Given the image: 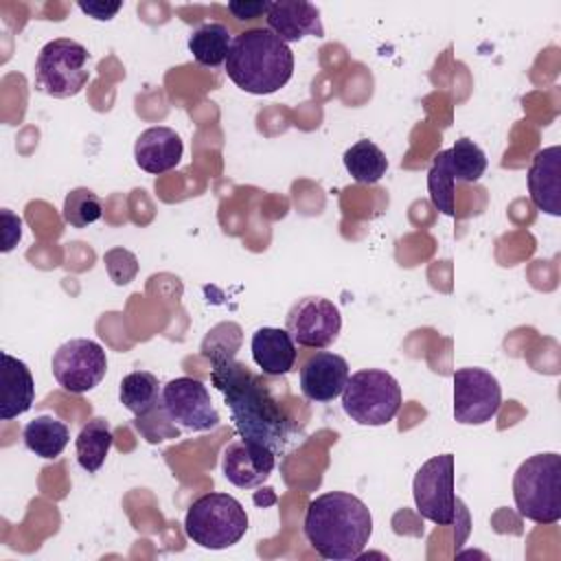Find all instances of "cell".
<instances>
[{
    "instance_id": "29",
    "label": "cell",
    "mask_w": 561,
    "mask_h": 561,
    "mask_svg": "<svg viewBox=\"0 0 561 561\" xmlns=\"http://www.w3.org/2000/svg\"><path fill=\"white\" fill-rule=\"evenodd\" d=\"M103 263H105V270L110 274V278L116 283V285H127L134 280V276L138 274V261L136 256L125 250V248H112L103 254Z\"/></svg>"
},
{
    "instance_id": "23",
    "label": "cell",
    "mask_w": 561,
    "mask_h": 561,
    "mask_svg": "<svg viewBox=\"0 0 561 561\" xmlns=\"http://www.w3.org/2000/svg\"><path fill=\"white\" fill-rule=\"evenodd\" d=\"M230 46H232V35L228 26L219 22H206L188 35V50L193 59L208 68H217L226 64Z\"/></svg>"
},
{
    "instance_id": "30",
    "label": "cell",
    "mask_w": 561,
    "mask_h": 561,
    "mask_svg": "<svg viewBox=\"0 0 561 561\" xmlns=\"http://www.w3.org/2000/svg\"><path fill=\"white\" fill-rule=\"evenodd\" d=\"M0 217H2V252H11L22 239V219L9 208H2Z\"/></svg>"
},
{
    "instance_id": "11",
    "label": "cell",
    "mask_w": 561,
    "mask_h": 561,
    "mask_svg": "<svg viewBox=\"0 0 561 561\" xmlns=\"http://www.w3.org/2000/svg\"><path fill=\"white\" fill-rule=\"evenodd\" d=\"M285 329L298 346L322 351L337 340L342 316L331 300L322 296H305L289 307Z\"/></svg>"
},
{
    "instance_id": "27",
    "label": "cell",
    "mask_w": 561,
    "mask_h": 561,
    "mask_svg": "<svg viewBox=\"0 0 561 561\" xmlns=\"http://www.w3.org/2000/svg\"><path fill=\"white\" fill-rule=\"evenodd\" d=\"M61 217L72 228H88L90 224H94L103 217L101 197L92 188H85V186L72 188L64 199Z\"/></svg>"
},
{
    "instance_id": "17",
    "label": "cell",
    "mask_w": 561,
    "mask_h": 561,
    "mask_svg": "<svg viewBox=\"0 0 561 561\" xmlns=\"http://www.w3.org/2000/svg\"><path fill=\"white\" fill-rule=\"evenodd\" d=\"M182 153H184L182 138L175 134V129L164 125L145 129L134 142L136 164L151 175H160L175 169L182 160Z\"/></svg>"
},
{
    "instance_id": "14",
    "label": "cell",
    "mask_w": 561,
    "mask_h": 561,
    "mask_svg": "<svg viewBox=\"0 0 561 561\" xmlns=\"http://www.w3.org/2000/svg\"><path fill=\"white\" fill-rule=\"evenodd\" d=\"M348 362L329 351L311 353L300 368V392L316 403L333 401L348 381Z\"/></svg>"
},
{
    "instance_id": "19",
    "label": "cell",
    "mask_w": 561,
    "mask_h": 561,
    "mask_svg": "<svg viewBox=\"0 0 561 561\" xmlns=\"http://www.w3.org/2000/svg\"><path fill=\"white\" fill-rule=\"evenodd\" d=\"M35 401V381L28 366L2 353V399H0V419L11 421L31 410Z\"/></svg>"
},
{
    "instance_id": "10",
    "label": "cell",
    "mask_w": 561,
    "mask_h": 561,
    "mask_svg": "<svg viewBox=\"0 0 561 561\" xmlns=\"http://www.w3.org/2000/svg\"><path fill=\"white\" fill-rule=\"evenodd\" d=\"M454 419L460 425H484L502 405V386L484 368H456L454 375Z\"/></svg>"
},
{
    "instance_id": "31",
    "label": "cell",
    "mask_w": 561,
    "mask_h": 561,
    "mask_svg": "<svg viewBox=\"0 0 561 561\" xmlns=\"http://www.w3.org/2000/svg\"><path fill=\"white\" fill-rule=\"evenodd\" d=\"M270 2L265 0H232L228 2V11L237 18V20H254L263 13H267Z\"/></svg>"
},
{
    "instance_id": "24",
    "label": "cell",
    "mask_w": 561,
    "mask_h": 561,
    "mask_svg": "<svg viewBox=\"0 0 561 561\" xmlns=\"http://www.w3.org/2000/svg\"><path fill=\"white\" fill-rule=\"evenodd\" d=\"M344 169L357 184H377L388 171L386 153L368 138L351 145L342 156Z\"/></svg>"
},
{
    "instance_id": "2",
    "label": "cell",
    "mask_w": 561,
    "mask_h": 561,
    "mask_svg": "<svg viewBox=\"0 0 561 561\" xmlns=\"http://www.w3.org/2000/svg\"><path fill=\"white\" fill-rule=\"evenodd\" d=\"M302 533L322 559L351 561L364 552L373 535V515L359 497L329 491L309 502Z\"/></svg>"
},
{
    "instance_id": "6",
    "label": "cell",
    "mask_w": 561,
    "mask_h": 561,
    "mask_svg": "<svg viewBox=\"0 0 561 561\" xmlns=\"http://www.w3.org/2000/svg\"><path fill=\"white\" fill-rule=\"evenodd\" d=\"M399 381L379 368H362L348 375L342 390V410L357 425L379 427L390 423L401 408Z\"/></svg>"
},
{
    "instance_id": "22",
    "label": "cell",
    "mask_w": 561,
    "mask_h": 561,
    "mask_svg": "<svg viewBox=\"0 0 561 561\" xmlns=\"http://www.w3.org/2000/svg\"><path fill=\"white\" fill-rule=\"evenodd\" d=\"M112 427L110 421L103 416H94L92 421H88L77 438H75V451H77V462L83 471L88 473H96L112 447Z\"/></svg>"
},
{
    "instance_id": "15",
    "label": "cell",
    "mask_w": 561,
    "mask_h": 561,
    "mask_svg": "<svg viewBox=\"0 0 561 561\" xmlns=\"http://www.w3.org/2000/svg\"><path fill=\"white\" fill-rule=\"evenodd\" d=\"M265 20H267V28L285 44L298 42L302 37H318V39L324 37L320 9L305 0L270 2Z\"/></svg>"
},
{
    "instance_id": "12",
    "label": "cell",
    "mask_w": 561,
    "mask_h": 561,
    "mask_svg": "<svg viewBox=\"0 0 561 561\" xmlns=\"http://www.w3.org/2000/svg\"><path fill=\"white\" fill-rule=\"evenodd\" d=\"M162 405L171 421L188 432H210L219 425V412L208 388L193 377H175L162 386Z\"/></svg>"
},
{
    "instance_id": "1",
    "label": "cell",
    "mask_w": 561,
    "mask_h": 561,
    "mask_svg": "<svg viewBox=\"0 0 561 561\" xmlns=\"http://www.w3.org/2000/svg\"><path fill=\"white\" fill-rule=\"evenodd\" d=\"M210 381L224 394L239 438L261 443L276 456L289 449L296 440L294 419L261 375L232 357L213 362Z\"/></svg>"
},
{
    "instance_id": "5",
    "label": "cell",
    "mask_w": 561,
    "mask_h": 561,
    "mask_svg": "<svg viewBox=\"0 0 561 561\" xmlns=\"http://www.w3.org/2000/svg\"><path fill=\"white\" fill-rule=\"evenodd\" d=\"M184 533L193 543L206 550H224L239 543L248 533V515L237 497L228 493H206L188 506Z\"/></svg>"
},
{
    "instance_id": "28",
    "label": "cell",
    "mask_w": 561,
    "mask_h": 561,
    "mask_svg": "<svg viewBox=\"0 0 561 561\" xmlns=\"http://www.w3.org/2000/svg\"><path fill=\"white\" fill-rule=\"evenodd\" d=\"M241 346V327L237 322H221L208 331L202 342V355L213 362L232 359Z\"/></svg>"
},
{
    "instance_id": "16",
    "label": "cell",
    "mask_w": 561,
    "mask_h": 561,
    "mask_svg": "<svg viewBox=\"0 0 561 561\" xmlns=\"http://www.w3.org/2000/svg\"><path fill=\"white\" fill-rule=\"evenodd\" d=\"M530 202L552 217L561 215V147L539 149L528 167Z\"/></svg>"
},
{
    "instance_id": "20",
    "label": "cell",
    "mask_w": 561,
    "mask_h": 561,
    "mask_svg": "<svg viewBox=\"0 0 561 561\" xmlns=\"http://www.w3.org/2000/svg\"><path fill=\"white\" fill-rule=\"evenodd\" d=\"M22 438L28 451L44 460H55L70 443V430L57 416L39 414L24 425Z\"/></svg>"
},
{
    "instance_id": "32",
    "label": "cell",
    "mask_w": 561,
    "mask_h": 561,
    "mask_svg": "<svg viewBox=\"0 0 561 561\" xmlns=\"http://www.w3.org/2000/svg\"><path fill=\"white\" fill-rule=\"evenodd\" d=\"M85 15L99 20V22H105V20H112L121 9H123V2H103V0H96V2H79L77 4Z\"/></svg>"
},
{
    "instance_id": "7",
    "label": "cell",
    "mask_w": 561,
    "mask_h": 561,
    "mask_svg": "<svg viewBox=\"0 0 561 561\" xmlns=\"http://www.w3.org/2000/svg\"><path fill=\"white\" fill-rule=\"evenodd\" d=\"M90 53L70 37H57L42 46L35 59V88L53 99L79 94L90 79Z\"/></svg>"
},
{
    "instance_id": "26",
    "label": "cell",
    "mask_w": 561,
    "mask_h": 561,
    "mask_svg": "<svg viewBox=\"0 0 561 561\" xmlns=\"http://www.w3.org/2000/svg\"><path fill=\"white\" fill-rule=\"evenodd\" d=\"M454 184L456 182L449 171V151L443 149L434 156L430 164L427 191H430L432 206L447 217H454Z\"/></svg>"
},
{
    "instance_id": "18",
    "label": "cell",
    "mask_w": 561,
    "mask_h": 561,
    "mask_svg": "<svg viewBox=\"0 0 561 561\" xmlns=\"http://www.w3.org/2000/svg\"><path fill=\"white\" fill-rule=\"evenodd\" d=\"M252 359L259 370L267 377L287 375L298 357L296 342L287 333V329L276 327H261L252 333Z\"/></svg>"
},
{
    "instance_id": "25",
    "label": "cell",
    "mask_w": 561,
    "mask_h": 561,
    "mask_svg": "<svg viewBox=\"0 0 561 561\" xmlns=\"http://www.w3.org/2000/svg\"><path fill=\"white\" fill-rule=\"evenodd\" d=\"M449 151V171L454 182H478L486 171V156L471 138H458Z\"/></svg>"
},
{
    "instance_id": "3",
    "label": "cell",
    "mask_w": 561,
    "mask_h": 561,
    "mask_svg": "<svg viewBox=\"0 0 561 561\" xmlns=\"http://www.w3.org/2000/svg\"><path fill=\"white\" fill-rule=\"evenodd\" d=\"M224 66L237 88L263 96L291 79L294 53L270 28H248L232 39Z\"/></svg>"
},
{
    "instance_id": "4",
    "label": "cell",
    "mask_w": 561,
    "mask_h": 561,
    "mask_svg": "<svg viewBox=\"0 0 561 561\" xmlns=\"http://www.w3.org/2000/svg\"><path fill=\"white\" fill-rule=\"evenodd\" d=\"M515 508L535 524L561 519V456L543 451L526 458L513 476Z\"/></svg>"
},
{
    "instance_id": "21",
    "label": "cell",
    "mask_w": 561,
    "mask_h": 561,
    "mask_svg": "<svg viewBox=\"0 0 561 561\" xmlns=\"http://www.w3.org/2000/svg\"><path fill=\"white\" fill-rule=\"evenodd\" d=\"M118 399L136 419H145L156 408H160L162 386L153 373L134 370L121 379Z\"/></svg>"
},
{
    "instance_id": "8",
    "label": "cell",
    "mask_w": 561,
    "mask_h": 561,
    "mask_svg": "<svg viewBox=\"0 0 561 561\" xmlns=\"http://www.w3.org/2000/svg\"><path fill=\"white\" fill-rule=\"evenodd\" d=\"M454 454H440L419 467L412 480V495L421 517L436 526H451L456 522V491H454Z\"/></svg>"
},
{
    "instance_id": "9",
    "label": "cell",
    "mask_w": 561,
    "mask_h": 561,
    "mask_svg": "<svg viewBox=\"0 0 561 561\" xmlns=\"http://www.w3.org/2000/svg\"><path fill=\"white\" fill-rule=\"evenodd\" d=\"M55 381L72 394L96 388L107 373L105 348L88 337H75L57 346L50 359Z\"/></svg>"
},
{
    "instance_id": "13",
    "label": "cell",
    "mask_w": 561,
    "mask_h": 561,
    "mask_svg": "<svg viewBox=\"0 0 561 561\" xmlns=\"http://www.w3.org/2000/svg\"><path fill=\"white\" fill-rule=\"evenodd\" d=\"M276 467V454L254 440L239 438L226 445L221 454L224 478L239 489L261 486Z\"/></svg>"
}]
</instances>
